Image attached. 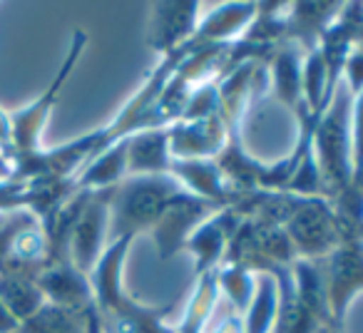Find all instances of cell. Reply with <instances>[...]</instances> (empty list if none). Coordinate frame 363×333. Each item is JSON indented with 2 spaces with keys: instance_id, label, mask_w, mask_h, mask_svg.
Segmentation results:
<instances>
[{
  "instance_id": "1",
  "label": "cell",
  "mask_w": 363,
  "mask_h": 333,
  "mask_svg": "<svg viewBox=\"0 0 363 333\" xmlns=\"http://www.w3.org/2000/svg\"><path fill=\"white\" fill-rule=\"evenodd\" d=\"M351 102L346 82H338L333 97L311 127V154L321 174L323 199L333 202L353 187L351 149Z\"/></svg>"
},
{
  "instance_id": "2",
  "label": "cell",
  "mask_w": 363,
  "mask_h": 333,
  "mask_svg": "<svg viewBox=\"0 0 363 333\" xmlns=\"http://www.w3.org/2000/svg\"><path fill=\"white\" fill-rule=\"evenodd\" d=\"M182 192L184 189L172 174L125 177L110 192V242L150 232Z\"/></svg>"
},
{
  "instance_id": "3",
  "label": "cell",
  "mask_w": 363,
  "mask_h": 333,
  "mask_svg": "<svg viewBox=\"0 0 363 333\" xmlns=\"http://www.w3.org/2000/svg\"><path fill=\"white\" fill-rule=\"evenodd\" d=\"M87 45V35L85 33H72L70 47H67V55L62 60L60 70L55 72L52 82L48 85V90L43 92L38 100H33L28 107L18 112H11V147H13V162L26 159V157H33L40 152V137L43 130L48 125V117L52 115L57 105V95L65 87L70 72L75 70L77 60L82 57V50Z\"/></svg>"
},
{
  "instance_id": "4",
  "label": "cell",
  "mask_w": 363,
  "mask_h": 333,
  "mask_svg": "<svg viewBox=\"0 0 363 333\" xmlns=\"http://www.w3.org/2000/svg\"><path fill=\"white\" fill-rule=\"evenodd\" d=\"M296 259L318 261L343 242L341 224L333 207L321 197H296L286 222L281 224Z\"/></svg>"
},
{
  "instance_id": "5",
  "label": "cell",
  "mask_w": 363,
  "mask_h": 333,
  "mask_svg": "<svg viewBox=\"0 0 363 333\" xmlns=\"http://www.w3.org/2000/svg\"><path fill=\"white\" fill-rule=\"evenodd\" d=\"M110 192L112 189H85L67 234V256L87 276L110 244Z\"/></svg>"
},
{
  "instance_id": "6",
  "label": "cell",
  "mask_w": 363,
  "mask_h": 333,
  "mask_svg": "<svg viewBox=\"0 0 363 333\" xmlns=\"http://www.w3.org/2000/svg\"><path fill=\"white\" fill-rule=\"evenodd\" d=\"M323 276L328 316L333 323H343L351 298L363 291V242L361 239H343L328 256L318 259Z\"/></svg>"
},
{
  "instance_id": "7",
  "label": "cell",
  "mask_w": 363,
  "mask_h": 333,
  "mask_svg": "<svg viewBox=\"0 0 363 333\" xmlns=\"http://www.w3.org/2000/svg\"><path fill=\"white\" fill-rule=\"evenodd\" d=\"M224 207H217V204H209L204 199L192 197L189 192H182L169 207L164 209L157 224L150 229V237L155 242V249L160 254L162 261H169L177 252L184 249L187 239L192 237V232L209 219L214 212H219Z\"/></svg>"
},
{
  "instance_id": "8",
  "label": "cell",
  "mask_w": 363,
  "mask_h": 333,
  "mask_svg": "<svg viewBox=\"0 0 363 333\" xmlns=\"http://www.w3.org/2000/svg\"><path fill=\"white\" fill-rule=\"evenodd\" d=\"M199 3H155L147 21V45L167 57L184 50L199 26Z\"/></svg>"
},
{
  "instance_id": "9",
  "label": "cell",
  "mask_w": 363,
  "mask_h": 333,
  "mask_svg": "<svg viewBox=\"0 0 363 333\" xmlns=\"http://www.w3.org/2000/svg\"><path fill=\"white\" fill-rule=\"evenodd\" d=\"M239 222H242V217H239L232 207H224V209H219V212H214L209 219H204V222L194 229L192 237L184 244V252L192 254L194 273H197V276L212 273L214 269L222 266Z\"/></svg>"
},
{
  "instance_id": "10",
  "label": "cell",
  "mask_w": 363,
  "mask_h": 333,
  "mask_svg": "<svg viewBox=\"0 0 363 333\" xmlns=\"http://www.w3.org/2000/svg\"><path fill=\"white\" fill-rule=\"evenodd\" d=\"M232 127L222 115L202 120H177L167 127L172 159H212L222 152Z\"/></svg>"
},
{
  "instance_id": "11",
  "label": "cell",
  "mask_w": 363,
  "mask_h": 333,
  "mask_svg": "<svg viewBox=\"0 0 363 333\" xmlns=\"http://www.w3.org/2000/svg\"><path fill=\"white\" fill-rule=\"evenodd\" d=\"M45 301L57 303L62 308H70L77 313L92 311V286L90 276L82 273L70 256H55L45 264V269L38 276Z\"/></svg>"
},
{
  "instance_id": "12",
  "label": "cell",
  "mask_w": 363,
  "mask_h": 333,
  "mask_svg": "<svg viewBox=\"0 0 363 333\" xmlns=\"http://www.w3.org/2000/svg\"><path fill=\"white\" fill-rule=\"evenodd\" d=\"M169 174L182 184L184 192H189L197 199H204L209 204L232 207L237 202V194L227 184L214 157L212 159H172Z\"/></svg>"
},
{
  "instance_id": "13",
  "label": "cell",
  "mask_w": 363,
  "mask_h": 333,
  "mask_svg": "<svg viewBox=\"0 0 363 333\" xmlns=\"http://www.w3.org/2000/svg\"><path fill=\"white\" fill-rule=\"evenodd\" d=\"M125 164L127 177H155L169 174L172 152L167 127L137 130L125 137Z\"/></svg>"
},
{
  "instance_id": "14",
  "label": "cell",
  "mask_w": 363,
  "mask_h": 333,
  "mask_svg": "<svg viewBox=\"0 0 363 333\" xmlns=\"http://www.w3.org/2000/svg\"><path fill=\"white\" fill-rule=\"evenodd\" d=\"M257 16V3H224L214 6L212 13L199 16V26L194 38L187 47H204V45H227L237 43L247 33Z\"/></svg>"
},
{
  "instance_id": "15",
  "label": "cell",
  "mask_w": 363,
  "mask_h": 333,
  "mask_svg": "<svg viewBox=\"0 0 363 333\" xmlns=\"http://www.w3.org/2000/svg\"><path fill=\"white\" fill-rule=\"evenodd\" d=\"M341 3H289L286 40L301 50H313L321 35L338 21Z\"/></svg>"
},
{
  "instance_id": "16",
  "label": "cell",
  "mask_w": 363,
  "mask_h": 333,
  "mask_svg": "<svg viewBox=\"0 0 363 333\" xmlns=\"http://www.w3.org/2000/svg\"><path fill=\"white\" fill-rule=\"evenodd\" d=\"M303 52L294 43H281L272 55L267 57L269 62V80H272V95L281 102L284 107H289L291 112H298L303 107V95H301V62Z\"/></svg>"
},
{
  "instance_id": "17",
  "label": "cell",
  "mask_w": 363,
  "mask_h": 333,
  "mask_svg": "<svg viewBox=\"0 0 363 333\" xmlns=\"http://www.w3.org/2000/svg\"><path fill=\"white\" fill-rule=\"evenodd\" d=\"M0 303L23 326L28 318H33L43 308L45 293H43L38 278L0 269Z\"/></svg>"
},
{
  "instance_id": "18",
  "label": "cell",
  "mask_w": 363,
  "mask_h": 333,
  "mask_svg": "<svg viewBox=\"0 0 363 333\" xmlns=\"http://www.w3.org/2000/svg\"><path fill=\"white\" fill-rule=\"evenodd\" d=\"M242 321L244 333H274L279 321V283L272 273H257V288Z\"/></svg>"
},
{
  "instance_id": "19",
  "label": "cell",
  "mask_w": 363,
  "mask_h": 333,
  "mask_svg": "<svg viewBox=\"0 0 363 333\" xmlns=\"http://www.w3.org/2000/svg\"><path fill=\"white\" fill-rule=\"evenodd\" d=\"M214 281H217L219 296L234 311H247V306L252 303L254 288H257V273L239 266V264H222L219 269H214Z\"/></svg>"
},
{
  "instance_id": "20",
  "label": "cell",
  "mask_w": 363,
  "mask_h": 333,
  "mask_svg": "<svg viewBox=\"0 0 363 333\" xmlns=\"http://www.w3.org/2000/svg\"><path fill=\"white\" fill-rule=\"evenodd\" d=\"M87 316H90V311L77 313L45 301L35 316L23 323L18 333H85Z\"/></svg>"
},
{
  "instance_id": "21",
  "label": "cell",
  "mask_w": 363,
  "mask_h": 333,
  "mask_svg": "<svg viewBox=\"0 0 363 333\" xmlns=\"http://www.w3.org/2000/svg\"><path fill=\"white\" fill-rule=\"evenodd\" d=\"M202 333H244V321L242 313L234 311L222 296H219L217 306H214L209 321L204 323Z\"/></svg>"
},
{
  "instance_id": "22",
  "label": "cell",
  "mask_w": 363,
  "mask_h": 333,
  "mask_svg": "<svg viewBox=\"0 0 363 333\" xmlns=\"http://www.w3.org/2000/svg\"><path fill=\"white\" fill-rule=\"evenodd\" d=\"M351 149L353 169L363 162V90L353 95L351 102Z\"/></svg>"
},
{
  "instance_id": "23",
  "label": "cell",
  "mask_w": 363,
  "mask_h": 333,
  "mask_svg": "<svg viewBox=\"0 0 363 333\" xmlns=\"http://www.w3.org/2000/svg\"><path fill=\"white\" fill-rule=\"evenodd\" d=\"M341 80L346 82L351 95H358L363 90V47H351V52L346 55V62H343Z\"/></svg>"
},
{
  "instance_id": "24",
  "label": "cell",
  "mask_w": 363,
  "mask_h": 333,
  "mask_svg": "<svg viewBox=\"0 0 363 333\" xmlns=\"http://www.w3.org/2000/svg\"><path fill=\"white\" fill-rule=\"evenodd\" d=\"M18 331H21V323H18L16 318L11 316V311L0 303V333H18Z\"/></svg>"
},
{
  "instance_id": "25",
  "label": "cell",
  "mask_w": 363,
  "mask_h": 333,
  "mask_svg": "<svg viewBox=\"0 0 363 333\" xmlns=\"http://www.w3.org/2000/svg\"><path fill=\"white\" fill-rule=\"evenodd\" d=\"M13 174V164H11V159H8L3 152H0V182H6L8 177Z\"/></svg>"
},
{
  "instance_id": "26",
  "label": "cell",
  "mask_w": 363,
  "mask_h": 333,
  "mask_svg": "<svg viewBox=\"0 0 363 333\" xmlns=\"http://www.w3.org/2000/svg\"><path fill=\"white\" fill-rule=\"evenodd\" d=\"M316 333H343V331H341V326H338V323L326 321L323 326H318V328H316Z\"/></svg>"
},
{
  "instance_id": "27",
  "label": "cell",
  "mask_w": 363,
  "mask_h": 333,
  "mask_svg": "<svg viewBox=\"0 0 363 333\" xmlns=\"http://www.w3.org/2000/svg\"><path fill=\"white\" fill-rule=\"evenodd\" d=\"M13 214V212H11ZM11 214H6V212H0V227H3V224L8 222V217H11Z\"/></svg>"
}]
</instances>
